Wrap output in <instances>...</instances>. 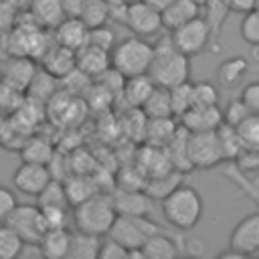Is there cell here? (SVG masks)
Instances as JSON below:
<instances>
[{
    "instance_id": "1",
    "label": "cell",
    "mask_w": 259,
    "mask_h": 259,
    "mask_svg": "<svg viewBox=\"0 0 259 259\" xmlns=\"http://www.w3.org/2000/svg\"><path fill=\"white\" fill-rule=\"evenodd\" d=\"M148 75L152 77L154 85L166 87V89L190 79V57H186L172 45L168 32L156 36L154 57H152Z\"/></svg>"
},
{
    "instance_id": "2",
    "label": "cell",
    "mask_w": 259,
    "mask_h": 259,
    "mask_svg": "<svg viewBox=\"0 0 259 259\" xmlns=\"http://www.w3.org/2000/svg\"><path fill=\"white\" fill-rule=\"evenodd\" d=\"M160 202L166 223L176 231L194 229L204 214V200L200 192L190 184H178Z\"/></svg>"
},
{
    "instance_id": "3",
    "label": "cell",
    "mask_w": 259,
    "mask_h": 259,
    "mask_svg": "<svg viewBox=\"0 0 259 259\" xmlns=\"http://www.w3.org/2000/svg\"><path fill=\"white\" fill-rule=\"evenodd\" d=\"M71 208V223L75 231H83L97 237H105L117 217L113 198L105 192H95Z\"/></svg>"
},
{
    "instance_id": "4",
    "label": "cell",
    "mask_w": 259,
    "mask_h": 259,
    "mask_svg": "<svg viewBox=\"0 0 259 259\" xmlns=\"http://www.w3.org/2000/svg\"><path fill=\"white\" fill-rule=\"evenodd\" d=\"M152 57H154V45L148 38H142L136 34L117 40L109 51L111 67L123 77L148 73Z\"/></svg>"
},
{
    "instance_id": "5",
    "label": "cell",
    "mask_w": 259,
    "mask_h": 259,
    "mask_svg": "<svg viewBox=\"0 0 259 259\" xmlns=\"http://www.w3.org/2000/svg\"><path fill=\"white\" fill-rule=\"evenodd\" d=\"M186 158L192 168H214L225 162L219 134L212 132H188L186 134Z\"/></svg>"
},
{
    "instance_id": "6",
    "label": "cell",
    "mask_w": 259,
    "mask_h": 259,
    "mask_svg": "<svg viewBox=\"0 0 259 259\" xmlns=\"http://www.w3.org/2000/svg\"><path fill=\"white\" fill-rule=\"evenodd\" d=\"M158 231H164V229L160 225H156L154 221H150L148 217L117 214L107 235L111 239H115L117 243H121L127 251H132V249H140L144 245V241Z\"/></svg>"
},
{
    "instance_id": "7",
    "label": "cell",
    "mask_w": 259,
    "mask_h": 259,
    "mask_svg": "<svg viewBox=\"0 0 259 259\" xmlns=\"http://www.w3.org/2000/svg\"><path fill=\"white\" fill-rule=\"evenodd\" d=\"M168 34H170L172 45L180 53H184L186 57H196V55H200L204 49H208L212 45L210 28H208V24H206V20L202 16H196V18L184 22L182 26L170 30Z\"/></svg>"
},
{
    "instance_id": "8",
    "label": "cell",
    "mask_w": 259,
    "mask_h": 259,
    "mask_svg": "<svg viewBox=\"0 0 259 259\" xmlns=\"http://www.w3.org/2000/svg\"><path fill=\"white\" fill-rule=\"evenodd\" d=\"M4 223L16 231L22 243H38L47 231V223L38 204H16Z\"/></svg>"
},
{
    "instance_id": "9",
    "label": "cell",
    "mask_w": 259,
    "mask_h": 259,
    "mask_svg": "<svg viewBox=\"0 0 259 259\" xmlns=\"http://www.w3.org/2000/svg\"><path fill=\"white\" fill-rule=\"evenodd\" d=\"M136 36L156 38L162 30V16L156 8L146 4L144 0H130L125 10V24Z\"/></svg>"
},
{
    "instance_id": "10",
    "label": "cell",
    "mask_w": 259,
    "mask_h": 259,
    "mask_svg": "<svg viewBox=\"0 0 259 259\" xmlns=\"http://www.w3.org/2000/svg\"><path fill=\"white\" fill-rule=\"evenodd\" d=\"M229 247L241 257L259 253V208L245 214L229 235Z\"/></svg>"
},
{
    "instance_id": "11",
    "label": "cell",
    "mask_w": 259,
    "mask_h": 259,
    "mask_svg": "<svg viewBox=\"0 0 259 259\" xmlns=\"http://www.w3.org/2000/svg\"><path fill=\"white\" fill-rule=\"evenodd\" d=\"M51 178H53V174L47 164L22 162L12 174V184L18 192L36 198L42 192V188L51 182Z\"/></svg>"
},
{
    "instance_id": "12",
    "label": "cell",
    "mask_w": 259,
    "mask_h": 259,
    "mask_svg": "<svg viewBox=\"0 0 259 259\" xmlns=\"http://www.w3.org/2000/svg\"><path fill=\"white\" fill-rule=\"evenodd\" d=\"M178 123L186 132H212L223 123V109L219 105H190Z\"/></svg>"
},
{
    "instance_id": "13",
    "label": "cell",
    "mask_w": 259,
    "mask_h": 259,
    "mask_svg": "<svg viewBox=\"0 0 259 259\" xmlns=\"http://www.w3.org/2000/svg\"><path fill=\"white\" fill-rule=\"evenodd\" d=\"M75 67L81 73H85L87 77L95 79L103 71H107L111 67L109 51H103L99 47H93V45H87L85 42L81 49L75 51Z\"/></svg>"
},
{
    "instance_id": "14",
    "label": "cell",
    "mask_w": 259,
    "mask_h": 259,
    "mask_svg": "<svg viewBox=\"0 0 259 259\" xmlns=\"http://www.w3.org/2000/svg\"><path fill=\"white\" fill-rule=\"evenodd\" d=\"M249 71H251V63L247 57H241V55L227 57L217 67V83L223 89H237L245 83Z\"/></svg>"
},
{
    "instance_id": "15",
    "label": "cell",
    "mask_w": 259,
    "mask_h": 259,
    "mask_svg": "<svg viewBox=\"0 0 259 259\" xmlns=\"http://www.w3.org/2000/svg\"><path fill=\"white\" fill-rule=\"evenodd\" d=\"M40 65L47 73H51L57 79H63L65 75H69L75 69V51L67 49L59 42H55L53 47H47L40 55Z\"/></svg>"
},
{
    "instance_id": "16",
    "label": "cell",
    "mask_w": 259,
    "mask_h": 259,
    "mask_svg": "<svg viewBox=\"0 0 259 259\" xmlns=\"http://www.w3.org/2000/svg\"><path fill=\"white\" fill-rule=\"evenodd\" d=\"M55 42L67 47V49H81L85 42H87V32H89V26L79 18V16H65L55 28Z\"/></svg>"
},
{
    "instance_id": "17",
    "label": "cell",
    "mask_w": 259,
    "mask_h": 259,
    "mask_svg": "<svg viewBox=\"0 0 259 259\" xmlns=\"http://www.w3.org/2000/svg\"><path fill=\"white\" fill-rule=\"evenodd\" d=\"M34 73H36L34 63L28 57L20 55V57H14L10 63H6L4 73H2V83L12 87L14 91H26Z\"/></svg>"
},
{
    "instance_id": "18",
    "label": "cell",
    "mask_w": 259,
    "mask_h": 259,
    "mask_svg": "<svg viewBox=\"0 0 259 259\" xmlns=\"http://www.w3.org/2000/svg\"><path fill=\"white\" fill-rule=\"evenodd\" d=\"M117 214H134V217H148L152 208V198L144 190H119L111 196Z\"/></svg>"
},
{
    "instance_id": "19",
    "label": "cell",
    "mask_w": 259,
    "mask_h": 259,
    "mask_svg": "<svg viewBox=\"0 0 259 259\" xmlns=\"http://www.w3.org/2000/svg\"><path fill=\"white\" fill-rule=\"evenodd\" d=\"M160 16H162V28L170 32L182 26L184 22L200 16V6L194 0H174L170 6H166L160 12Z\"/></svg>"
},
{
    "instance_id": "20",
    "label": "cell",
    "mask_w": 259,
    "mask_h": 259,
    "mask_svg": "<svg viewBox=\"0 0 259 259\" xmlns=\"http://www.w3.org/2000/svg\"><path fill=\"white\" fill-rule=\"evenodd\" d=\"M154 87L156 85H154V81H152V77L148 73L125 77L119 97L125 101L127 107H142L146 103V99L150 97V93L154 91Z\"/></svg>"
},
{
    "instance_id": "21",
    "label": "cell",
    "mask_w": 259,
    "mask_h": 259,
    "mask_svg": "<svg viewBox=\"0 0 259 259\" xmlns=\"http://www.w3.org/2000/svg\"><path fill=\"white\" fill-rule=\"evenodd\" d=\"M140 251L144 259H174L180 253V247L176 239L170 237L166 231H158L144 241Z\"/></svg>"
},
{
    "instance_id": "22",
    "label": "cell",
    "mask_w": 259,
    "mask_h": 259,
    "mask_svg": "<svg viewBox=\"0 0 259 259\" xmlns=\"http://www.w3.org/2000/svg\"><path fill=\"white\" fill-rule=\"evenodd\" d=\"M138 168L142 170V174L146 178H150V176H156V174H162V172L170 170L172 168V162L168 158L166 148L148 144L138 154Z\"/></svg>"
},
{
    "instance_id": "23",
    "label": "cell",
    "mask_w": 259,
    "mask_h": 259,
    "mask_svg": "<svg viewBox=\"0 0 259 259\" xmlns=\"http://www.w3.org/2000/svg\"><path fill=\"white\" fill-rule=\"evenodd\" d=\"M69 243H71V231L67 227H59V229H47L38 241V247L45 257L63 259L69 255Z\"/></svg>"
},
{
    "instance_id": "24",
    "label": "cell",
    "mask_w": 259,
    "mask_h": 259,
    "mask_svg": "<svg viewBox=\"0 0 259 259\" xmlns=\"http://www.w3.org/2000/svg\"><path fill=\"white\" fill-rule=\"evenodd\" d=\"M182 176L184 172L178 170V168H170L162 174H156V176H150L146 178V184H144V192L152 198V200H162L166 194H170L178 184H182Z\"/></svg>"
},
{
    "instance_id": "25",
    "label": "cell",
    "mask_w": 259,
    "mask_h": 259,
    "mask_svg": "<svg viewBox=\"0 0 259 259\" xmlns=\"http://www.w3.org/2000/svg\"><path fill=\"white\" fill-rule=\"evenodd\" d=\"M30 16L38 28L49 30H53L65 18L61 0H30Z\"/></svg>"
},
{
    "instance_id": "26",
    "label": "cell",
    "mask_w": 259,
    "mask_h": 259,
    "mask_svg": "<svg viewBox=\"0 0 259 259\" xmlns=\"http://www.w3.org/2000/svg\"><path fill=\"white\" fill-rule=\"evenodd\" d=\"M176 132H178V123H176L174 115H170V117H150L146 121V136L144 138L154 146L166 148Z\"/></svg>"
},
{
    "instance_id": "27",
    "label": "cell",
    "mask_w": 259,
    "mask_h": 259,
    "mask_svg": "<svg viewBox=\"0 0 259 259\" xmlns=\"http://www.w3.org/2000/svg\"><path fill=\"white\" fill-rule=\"evenodd\" d=\"M223 176H225L231 184H235V186L241 190V194H245V196L259 208V186L249 178L247 172H243L235 162H225V166H223Z\"/></svg>"
},
{
    "instance_id": "28",
    "label": "cell",
    "mask_w": 259,
    "mask_h": 259,
    "mask_svg": "<svg viewBox=\"0 0 259 259\" xmlns=\"http://www.w3.org/2000/svg\"><path fill=\"white\" fill-rule=\"evenodd\" d=\"M231 14V8L227 6L225 0H206L202 6H200V16L206 20L208 28H210V34H212V45L217 42L221 30H223V24L227 22V16Z\"/></svg>"
},
{
    "instance_id": "29",
    "label": "cell",
    "mask_w": 259,
    "mask_h": 259,
    "mask_svg": "<svg viewBox=\"0 0 259 259\" xmlns=\"http://www.w3.org/2000/svg\"><path fill=\"white\" fill-rule=\"evenodd\" d=\"M99 245H101V237L89 235V233H83V231H75V233H71V243H69V255L67 257L97 259Z\"/></svg>"
},
{
    "instance_id": "30",
    "label": "cell",
    "mask_w": 259,
    "mask_h": 259,
    "mask_svg": "<svg viewBox=\"0 0 259 259\" xmlns=\"http://www.w3.org/2000/svg\"><path fill=\"white\" fill-rule=\"evenodd\" d=\"M20 156H22V162H36V164H47L49 166L51 160L55 158V150L45 138L32 136L22 144Z\"/></svg>"
},
{
    "instance_id": "31",
    "label": "cell",
    "mask_w": 259,
    "mask_h": 259,
    "mask_svg": "<svg viewBox=\"0 0 259 259\" xmlns=\"http://www.w3.org/2000/svg\"><path fill=\"white\" fill-rule=\"evenodd\" d=\"M59 91V79L53 77L51 73H47L45 69L42 71H36L32 81L28 83L26 87V93H28V99H34V101H49L55 93Z\"/></svg>"
},
{
    "instance_id": "32",
    "label": "cell",
    "mask_w": 259,
    "mask_h": 259,
    "mask_svg": "<svg viewBox=\"0 0 259 259\" xmlns=\"http://www.w3.org/2000/svg\"><path fill=\"white\" fill-rule=\"evenodd\" d=\"M63 186H65V196H67L69 206H75L83 202L85 198H89L91 194L99 192L95 180L89 176H71L67 182H63Z\"/></svg>"
},
{
    "instance_id": "33",
    "label": "cell",
    "mask_w": 259,
    "mask_h": 259,
    "mask_svg": "<svg viewBox=\"0 0 259 259\" xmlns=\"http://www.w3.org/2000/svg\"><path fill=\"white\" fill-rule=\"evenodd\" d=\"M146 117H170L172 115V103H170V91L166 87H154L146 103L140 107Z\"/></svg>"
},
{
    "instance_id": "34",
    "label": "cell",
    "mask_w": 259,
    "mask_h": 259,
    "mask_svg": "<svg viewBox=\"0 0 259 259\" xmlns=\"http://www.w3.org/2000/svg\"><path fill=\"white\" fill-rule=\"evenodd\" d=\"M217 134H219V142H221V150H223V158L225 162H237V158L243 154V144H241V138L237 134V130L233 125H227V123H221L217 127Z\"/></svg>"
},
{
    "instance_id": "35",
    "label": "cell",
    "mask_w": 259,
    "mask_h": 259,
    "mask_svg": "<svg viewBox=\"0 0 259 259\" xmlns=\"http://www.w3.org/2000/svg\"><path fill=\"white\" fill-rule=\"evenodd\" d=\"M79 18L89 28L99 26V24H105L109 20V4L105 0H85Z\"/></svg>"
},
{
    "instance_id": "36",
    "label": "cell",
    "mask_w": 259,
    "mask_h": 259,
    "mask_svg": "<svg viewBox=\"0 0 259 259\" xmlns=\"http://www.w3.org/2000/svg\"><path fill=\"white\" fill-rule=\"evenodd\" d=\"M235 130H237V134H239L241 144H243L245 150L259 152V115L249 113ZM245 150H243V152H245Z\"/></svg>"
},
{
    "instance_id": "37",
    "label": "cell",
    "mask_w": 259,
    "mask_h": 259,
    "mask_svg": "<svg viewBox=\"0 0 259 259\" xmlns=\"http://www.w3.org/2000/svg\"><path fill=\"white\" fill-rule=\"evenodd\" d=\"M22 239L8 223H0V259H16L22 251Z\"/></svg>"
},
{
    "instance_id": "38",
    "label": "cell",
    "mask_w": 259,
    "mask_h": 259,
    "mask_svg": "<svg viewBox=\"0 0 259 259\" xmlns=\"http://www.w3.org/2000/svg\"><path fill=\"white\" fill-rule=\"evenodd\" d=\"M170 91V103H172V115L180 117L190 105H192V83L184 81L168 89Z\"/></svg>"
},
{
    "instance_id": "39",
    "label": "cell",
    "mask_w": 259,
    "mask_h": 259,
    "mask_svg": "<svg viewBox=\"0 0 259 259\" xmlns=\"http://www.w3.org/2000/svg\"><path fill=\"white\" fill-rule=\"evenodd\" d=\"M192 105H219V85L208 79L192 83Z\"/></svg>"
},
{
    "instance_id": "40",
    "label": "cell",
    "mask_w": 259,
    "mask_h": 259,
    "mask_svg": "<svg viewBox=\"0 0 259 259\" xmlns=\"http://www.w3.org/2000/svg\"><path fill=\"white\" fill-rule=\"evenodd\" d=\"M36 198H38V206H53V204L69 206L67 196H65V186L57 178H51V182L42 188V192Z\"/></svg>"
},
{
    "instance_id": "41",
    "label": "cell",
    "mask_w": 259,
    "mask_h": 259,
    "mask_svg": "<svg viewBox=\"0 0 259 259\" xmlns=\"http://www.w3.org/2000/svg\"><path fill=\"white\" fill-rule=\"evenodd\" d=\"M239 34L249 47H259V12L255 8L249 12H243Z\"/></svg>"
},
{
    "instance_id": "42",
    "label": "cell",
    "mask_w": 259,
    "mask_h": 259,
    "mask_svg": "<svg viewBox=\"0 0 259 259\" xmlns=\"http://www.w3.org/2000/svg\"><path fill=\"white\" fill-rule=\"evenodd\" d=\"M115 42H117L115 32H113L109 26H105V24L93 26V28H89V32H87V45L99 47V49H103V51H111Z\"/></svg>"
},
{
    "instance_id": "43",
    "label": "cell",
    "mask_w": 259,
    "mask_h": 259,
    "mask_svg": "<svg viewBox=\"0 0 259 259\" xmlns=\"http://www.w3.org/2000/svg\"><path fill=\"white\" fill-rule=\"evenodd\" d=\"M71 206H59V204H53V206H40L42 210V217H45V223H47V229H59V227H69L71 223Z\"/></svg>"
},
{
    "instance_id": "44",
    "label": "cell",
    "mask_w": 259,
    "mask_h": 259,
    "mask_svg": "<svg viewBox=\"0 0 259 259\" xmlns=\"http://www.w3.org/2000/svg\"><path fill=\"white\" fill-rule=\"evenodd\" d=\"M249 113H251V111L247 109V105L243 103V99H241V97H235V99H231V101L223 107V123L237 127Z\"/></svg>"
},
{
    "instance_id": "45",
    "label": "cell",
    "mask_w": 259,
    "mask_h": 259,
    "mask_svg": "<svg viewBox=\"0 0 259 259\" xmlns=\"http://www.w3.org/2000/svg\"><path fill=\"white\" fill-rule=\"evenodd\" d=\"M130 257V251L117 243L115 239H111L109 235H105V239L101 237V245H99V253H97V259H127Z\"/></svg>"
},
{
    "instance_id": "46",
    "label": "cell",
    "mask_w": 259,
    "mask_h": 259,
    "mask_svg": "<svg viewBox=\"0 0 259 259\" xmlns=\"http://www.w3.org/2000/svg\"><path fill=\"white\" fill-rule=\"evenodd\" d=\"M239 97L243 99V103L247 105V109H249L251 113L259 115V79H257V81H249V83H245L243 89H241V95H239Z\"/></svg>"
},
{
    "instance_id": "47",
    "label": "cell",
    "mask_w": 259,
    "mask_h": 259,
    "mask_svg": "<svg viewBox=\"0 0 259 259\" xmlns=\"http://www.w3.org/2000/svg\"><path fill=\"white\" fill-rule=\"evenodd\" d=\"M16 194L12 188L0 184V223H4L8 219V214L12 212V208L16 206Z\"/></svg>"
},
{
    "instance_id": "48",
    "label": "cell",
    "mask_w": 259,
    "mask_h": 259,
    "mask_svg": "<svg viewBox=\"0 0 259 259\" xmlns=\"http://www.w3.org/2000/svg\"><path fill=\"white\" fill-rule=\"evenodd\" d=\"M85 0H61V8L65 16H81Z\"/></svg>"
},
{
    "instance_id": "49",
    "label": "cell",
    "mask_w": 259,
    "mask_h": 259,
    "mask_svg": "<svg viewBox=\"0 0 259 259\" xmlns=\"http://www.w3.org/2000/svg\"><path fill=\"white\" fill-rule=\"evenodd\" d=\"M225 2L231 8V12H239V14L255 8V0H225Z\"/></svg>"
},
{
    "instance_id": "50",
    "label": "cell",
    "mask_w": 259,
    "mask_h": 259,
    "mask_svg": "<svg viewBox=\"0 0 259 259\" xmlns=\"http://www.w3.org/2000/svg\"><path fill=\"white\" fill-rule=\"evenodd\" d=\"M144 2H146V4H150L152 8H156L158 12H162V10H164L166 6H170L174 0H144Z\"/></svg>"
},
{
    "instance_id": "51",
    "label": "cell",
    "mask_w": 259,
    "mask_h": 259,
    "mask_svg": "<svg viewBox=\"0 0 259 259\" xmlns=\"http://www.w3.org/2000/svg\"><path fill=\"white\" fill-rule=\"evenodd\" d=\"M107 4H127L130 0H105Z\"/></svg>"
},
{
    "instance_id": "52",
    "label": "cell",
    "mask_w": 259,
    "mask_h": 259,
    "mask_svg": "<svg viewBox=\"0 0 259 259\" xmlns=\"http://www.w3.org/2000/svg\"><path fill=\"white\" fill-rule=\"evenodd\" d=\"M251 180H253V182L259 186V172H255V178H251Z\"/></svg>"
},
{
    "instance_id": "53",
    "label": "cell",
    "mask_w": 259,
    "mask_h": 259,
    "mask_svg": "<svg viewBox=\"0 0 259 259\" xmlns=\"http://www.w3.org/2000/svg\"><path fill=\"white\" fill-rule=\"evenodd\" d=\"M194 2H196V4H198V6H202V4H204V2H206V0H194Z\"/></svg>"
},
{
    "instance_id": "54",
    "label": "cell",
    "mask_w": 259,
    "mask_h": 259,
    "mask_svg": "<svg viewBox=\"0 0 259 259\" xmlns=\"http://www.w3.org/2000/svg\"><path fill=\"white\" fill-rule=\"evenodd\" d=\"M255 10L259 12V0H255Z\"/></svg>"
}]
</instances>
